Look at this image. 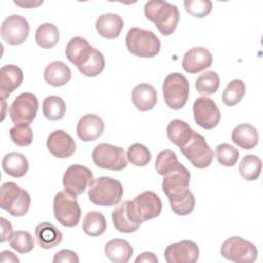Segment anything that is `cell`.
Returning <instances> with one entry per match:
<instances>
[{
	"mask_svg": "<svg viewBox=\"0 0 263 263\" xmlns=\"http://www.w3.org/2000/svg\"><path fill=\"white\" fill-rule=\"evenodd\" d=\"M221 255L236 263H252L257 260L258 250L255 245L242 237L231 236L222 243Z\"/></svg>",
	"mask_w": 263,
	"mask_h": 263,
	"instance_id": "cell-10",
	"label": "cell"
},
{
	"mask_svg": "<svg viewBox=\"0 0 263 263\" xmlns=\"http://www.w3.org/2000/svg\"><path fill=\"white\" fill-rule=\"evenodd\" d=\"M92 181V172L81 164L70 165L63 176V186L65 191L74 196L82 194Z\"/></svg>",
	"mask_w": 263,
	"mask_h": 263,
	"instance_id": "cell-13",
	"label": "cell"
},
{
	"mask_svg": "<svg viewBox=\"0 0 263 263\" xmlns=\"http://www.w3.org/2000/svg\"><path fill=\"white\" fill-rule=\"evenodd\" d=\"M24 74L15 65H5L0 69V95L1 99H7L23 82Z\"/></svg>",
	"mask_w": 263,
	"mask_h": 263,
	"instance_id": "cell-21",
	"label": "cell"
},
{
	"mask_svg": "<svg viewBox=\"0 0 263 263\" xmlns=\"http://www.w3.org/2000/svg\"><path fill=\"white\" fill-rule=\"evenodd\" d=\"M216 157L218 162L223 166H233L239 157L238 150L228 143H223L216 148Z\"/></svg>",
	"mask_w": 263,
	"mask_h": 263,
	"instance_id": "cell-41",
	"label": "cell"
},
{
	"mask_svg": "<svg viewBox=\"0 0 263 263\" xmlns=\"http://www.w3.org/2000/svg\"><path fill=\"white\" fill-rule=\"evenodd\" d=\"M53 263H64V262H70V263H78L79 258L77 254L74 251L71 250H61L58 253L54 254Z\"/></svg>",
	"mask_w": 263,
	"mask_h": 263,
	"instance_id": "cell-44",
	"label": "cell"
},
{
	"mask_svg": "<svg viewBox=\"0 0 263 263\" xmlns=\"http://www.w3.org/2000/svg\"><path fill=\"white\" fill-rule=\"evenodd\" d=\"M134 249L130 243L124 239L114 238L105 246V255L109 260L115 263H126L130 260Z\"/></svg>",
	"mask_w": 263,
	"mask_h": 263,
	"instance_id": "cell-27",
	"label": "cell"
},
{
	"mask_svg": "<svg viewBox=\"0 0 263 263\" xmlns=\"http://www.w3.org/2000/svg\"><path fill=\"white\" fill-rule=\"evenodd\" d=\"M0 262H2V263H5V262L18 263L20 259L10 251H2L0 253Z\"/></svg>",
	"mask_w": 263,
	"mask_h": 263,
	"instance_id": "cell-47",
	"label": "cell"
},
{
	"mask_svg": "<svg viewBox=\"0 0 263 263\" xmlns=\"http://www.w3.org/2000/svg\"><path fill=\"white\" fill-rule=\"evenodd\" d=\"M126 157L136 166H146L151 160V152L143 144L135 143L128 147Z\"/></svg>",
	"mask_w": 263,
	"mask_h": 263,
	"instance_id": "cell-38",
	"label": "cell"
},
{
	"mask_svg": "<svg viewBox=\"0 0 263 263\" xmlns=\"http://www.w3.org/2000/svg\"><path fill=\"white\" fill-rule=\"evenodd\" d=\"M42 112L43 115L51 121L60 120L66 113V104L61 97H46L42 103Z\"/></svg>",
	"mask_w": 263,
	"mask_h": 263,
	"instance_id": "cell-33",
	"label": "cell"
},
{
	"mask_svg": "<svg viewBox=\"0 0 263 263\" xmlns=\"http://www.w3.org/2000/svg\"><path fill=\"white\" fill-rule=\"evenodd\" d=\"M35 238L40 248L49 250L61 243L63 234L53 224L42 222L35 228Z\"/></svg>",
	"mask_w": 263,
	"mask_h": 263,
	"instance_id": "cell-24",
	"label": "cell"
},
{
	"mask_svg": "<svg viewBox=\"0 0 263 263\" xmlns=\"http://www.w3.org/2000/svg\"><path fill=\"white\" fill-rule=\"evenodd\" d=\"M132 101L139 111L147 112L152 110L156 105L157 92L151 84L140 83L132 91Z\"/></svg>",
	"mask_w": 263,
	"mask_h": 263,
	"instance_id": "cell-22",
	"label": "cell"
},
{
	"mask_svg": "<svg viewBox=\"0 0 263 263\" xmlns=\"http://www.w3.org/2000/svg\"><path fill=\"white\" fill-rule=\"evenodd\" d=\"M185 10L194 17H205L213 8V3L210 0H185Z\"/></svg>",
	"mask_w": 263,
	"mask_h": 263,
	"instance_id": "cell-43",
	"label": "cell"
},
{
	"mask_svg": "<svg viewBox=\"0 0 263 263\" xmlns=\"http://www.w3.org/2000/svg\"><path fill=\"white\" fill-rule=\"evenodd\" d=\"M59 39V29L51 23H43L36 30L35 40L41 48H52L58 44Z\"/></svg>",
	"mask_w": 263,
	"mask_h": 263,
	"instance_id": "cell-31",
	"label": "cell"
},
{
	"mask_svg": "<svg viewBox=\"0 0 263 263\" xmlns=\"http://www.w3.org/2000/svg\"><path fill=\"white\" fill-rule=\"evenodd\" d=\"M193 133L191 126L181 119H173L166 126L168 140L179 148L184 147L190 141Z\"/></svg>",
	"mask_w": 263,
	"mask_h": 263,
	"instance_id": "cell-29",
	"label": "cell"
},
{
	"mask_svg": "<svg viewBox=\"0 0 263 263\" xmlns=\"http://www.w3.org/2000/svg\"><path fill=\"white\" fill-rule=\"evenodd\" d=\"M220 86V77L214 71L200 74L195 80V88L201 95H213Z\"/></svg>",
	"mask_w": 263,
	"mask_h": 263,
	"instance_id": "cell-36",
	"label": "cell"
},
{
	"mask_svg": "<svg viewBox=\"0 0 263 263\" xmlns=\"http://www.w3.org/2000/svg\"><path fill=\"white\" fill-rule=\"evenodd\" d=\"M1 37L9 45L22 44L29 36L28 21L18 14L7 16L1 24Z\"/></svg>",
	"mask_w": 263,
	"mask_h": 263,
	"instance_id": "cell-15",
	"label": "cell"
},
{
	"mask_svg": "<svg viewBox=\"0 0 263 263\" xmlns=\"http://www.w3.org/2000/svg\"><path fill=\"white\" fill-rule=\"evenodd\" d=\"M213 57L209 49L201 46H195L190 48L184 54L182 67L187 73L196 74L211 67Z\"/></svg>",
	"mask_w": 263,
	"mask_h": 263,
	"instance_id": "cell-18",
	"label": "cell"
},
{
	"mask_svg": "<svg viewBox=\"0 0 263 263\" xmlns=\"http://www.w3.org/2000/svg\"><path fill=\"white\" fill-rule=\"evenodd\" d=\"M183 155L197 168L208 167L214 158V152L206 143L204 137L194 130L190 141L180 148Z\"/></svg>",
	"mask_w": 263,
	"mask_h": 263,
	"instance_id": "cell-11",
	"label": "cell"
},
{
	"mask_svg": "<svg viewBox=\"0 0 263 263\" xmlns=\"http://www.w3.org/2000/svg\"><path fill=\"white\" fill-rule=\"evenodd\" d=\"M42 3H43L42 1H37V2H34V1H24V2L14 1V4H16L17 6H21V7H25V8H33V7L41 5Z\"/></svg>",
	"mask_w": 263,
	"mask_h": 263,
	"instance_id": "cell-48",
	"label": "cell"
},
{
	"mask_svg": "<svg viewBox=\"0 0 263 263\" xmlns=\"http://www.w3.org/2000/svg\"><path fill=\"white\" fill-rule=\"evenodd\" d=\"M246 85L240 79L231 80L222 93V102L229 107L237 105L243 98Z\"/></svg>",
	"mask_w": 263,
	"mask_h": 263,
	"instance_id": "cell-35",
	"label": "cell"
},
{
	"mask_svg": "<svg viewBox=\"0 0 263 263\" xmlns=\"http://www.w3.org/2000/svg\"><path fill=\"white\" fill-rule=\"evenodd\" d=\"M9 246L21 254H27L34 249L35 241L30 232L17 230L9 239Z\"/></svg>",
	"mask_w": 263,
	"mask_h": 263,
	"instance_id": "cell-39",
	"label": "cell"
},
{
	"mask_svg": "<svg viewBox=\"0 0 263 263\" xmlns=\"http://www.w3.org/2000/svg\"><path fill=\"white\" fill-rule=\"evenodd\" d=\"M112 221L115 229L122 233L135 232L140 227V225L137 224L132 217L128 208V200L123 201L113 210Z\"/></svg>",
	"mask_w": 263,
	"mask_h": 263,
	"instance_id": "cell-26",
	"label": "cell"
},
{
	"mask_svg": "<svg viewBox=\"0 0 263 263\" xmlns=\"http://www.w3.org/2000/svg\"><path fill=\"white\" fill-rule=\"evenodd\" d=\"M38 105V99L34 93L23 92L18 95L9 107V116L11 121L15 125H30L36 117Z\"/></svg>",
	"mask_w": 263,
	"mask_h": 263,
	"instance_id": "cell-12",
	"label": "cell"
},
{
	"mask_svg": "<svg viewBox=\"0 0 263 263\" xmlns=\"http://www.w3.org/2000/svg\"><path fill=\"white\" fill-rule=\"evenodd\" d=\"M93 163L104 170L122 171L127 166V159L123 148L108 143L98 144L91 153Z\"/></svg>",
	"mask_w": 263,
	"mask_h": 263,
	"instance_id": "cell-9",
	"label": "cell"
},
{
	"mask_svg": "<svg viewBox=\"0 0 263 263\" xmlns=\"http://www.w3.org/2000/svg\"><path fill=\"white\" fill-rule=\"evenodd\" d=\"M104 69H105V58L99 49L93 47L88 61L78 70L84 76L95 77L101 74Z\"/></svg>",
	"mask_w": 263,
	"mask_h": 263,
	"instance_id": "cell-37",
	"label": "cell"
},
{
	"mask_svg": "<svg viewBox=\"0 0 263 263\" xmlns=\"http://www.w3.org/2000/svg\"><path fill=\"white\" fill-rule=\"evenodd\" d=\"M123 20L115 13H105L96 21V30L98 34L107 39L117 38L123 29Z\"/></svg>",
	"mask_w": 263,
	"mask_h": 263,
	"instance_id": "cell-23",
	"label": "cell"
},
{
	"mask_svg": "<svg viewBox=\"0 0 263 263\" xmlns=\"http://www.w3.org/2000/svg\"><path fill=\"white\" fill-rule=\"evenodd\" d=\"M83 231L89 236L102 235L107 229V221L101 212H88L82 222Z\"/></svg>",
	"mask_w": 263,
	"mask_h": 263,
	"instance_id": "cell-32",
	"label": "cell"
},
{
	"mask_svg": "<svg viewBox=\"0 0 263 263\" xmlns=\"http://www.w3.org/2000/svg\"><path fill=\"white\" fill-rule=\"evenodd\" d=\"M145 16L153 22L163 36L173 34L180 20V12L175 4L162 0H150L144 6Z\"/></svg>",
	"mask_w": 263,
	"mask_h": 263,
	"instance_id": "cell-2",
	"label": "cell"
},
{
	"mask_svg": "<svg viewBox=\"0 0 263 263\" xmlns=\"http://www.w3.org/2000/svg\"><path fill=\"white\" fill-rule=\"evenodd\" d=\"M262 171V160L260 157L249 154L246 155L239 163V173L247 181H255L260 177Z\"/></svg>",
	"mask_w": 263,
	"mask_h": 263,
	"instance_id": "cell-34",
	"label": "cell"
},
{
	"mask_svg": "<svg viewBox=\"0 0 263 263\" xmlns=\"http://www.w3.org/2000/svg\"><path fill=\"white\" fill-rule=\"evenodd\" d=\"M93 47L85 38L76 36L69 40L66 46V58L78 69L82 67L89 59Z\"/></svg>",
	"mask_w": 263,
	"mask_h": 263,
	"instance_id": "cell-20",
	"label": "cell"
},
{
	"mask_svg": "<svg viewBox=\"0 0 263 263\" xmlns=\"http://www.w3.org/2000/svg\"><path fill=\"white\" fill-rule=\"evenodd\" d=\"M136 263L139 262H150V263H157L158 259L152 252H143L141 253L135 260Z\"/></svg>",
	"mask_w": 263,
	"mask_h": 263,
	"instance_id": "cell-46",
	"label": "cell"
},
{
	"mask_svg": "<svg viewBox=\"0 0 263 263\" xmlns=\"http://www.w3.org/2000/svg\"><path fill=\"white\" fill-rule=\"evenodd\" d=\"M179 164L180 162L177 158L176 153L172 150L165 149L158 153L155 160V170L159 175L164 176L165 174L177 167Z\"/></svg>",
	"mask_w": 263,
	"mask_h": 263,
	"instance_id": "cell-40",
	"label": "cell"
},
{
	"mask_svg": "<svg viewBox=\"0 0 263 263\" xmlns=\"http://www.w3.org/2000/svg\"><path fill=\"white\" fill-rule=\"evenodd\" d=\"M2 100V107H3V112H2V120L4 119V116H5V112H4V110H5V107H6V103H5V100L4 99H1Z\"/></svg>",
	"mask_w": 263,
	"mask_h": 263,
	"instance_id": "cell-49",
	"label": "cell"
},
{
	"mask_svg": "<svg viewBox=\"0 0 263 263\" xmlns=\"http://www.w3.org/2000/svg\"><path fill=\"white\" fill-rule=\"evenodd\" d=\"M162 93L168 108L173 110L182 109L189 98L188 79L181 73L168 74L162 84Z\"/></svg>",
	"mask_w": 263,
	"mask_h": 263,
	"instance_id": "cell-7",
	"label": "cell"
},
{
	"mask_svg": "<svg viewBox=\"0 0 263 263\" xmlns=\"http://www.w3.org/2000/svg\"><path fill=\"white\" fill-rule=\"evenodd\" d=\"M2 168L13 178H22L28 173L29 162L22 153L9 152L2 158Z\"/></svg>",
	"mask_w": 263,
	"mask_h": 263,
	"instance_id": "cell-30",
	"label": "cell"
},
{
	"mask_svg": "<svg viewBox=\"0 0 263 263\" xmlns=\"http://www.w3.org/2000/svg\"><path fill=\"white\" fill-rule=\"evenodd\" d=\"M105 129L103 119L97 114H85L77 122L76 134L83 142L95 141L102 136Z\"/></svg>",
	"mask_w": 263,
	"mask_h": 263,
	"instance_id": "cell-19",
	"label": "cell"
},
{
	"mask_svg": "<svg viewBox=\"0 0 263 263\" xmlns=\"http://www.w3.org/2000/svg\"><path fill=\"white\" fill-rule=\"evenodd\" d=\"M0 224H1L0 242H5L11 238V236L13 235L14 232H13L11 223L8 220H6L5 218H3V217L0 218Z\"/></svg>",
	"mask_w": 263,
	"mask_h": 263,
	"instance_id": "cell-45",
	"label": "cell"
},
{
	"mask_svg": "<svg viewBox=\"0 0 263 263\" xmlns=\"http://www.w3.org/2000/svg\"><path fill=\"white\" fill-rule=\"evenodd\" d=\"M54 218L65 227H74L81 217V210L76 196L67 191H60L53 198Z\"/></svg>",
	"mask_w": 263,
	"mask_h": 263,
	"instance_id": "cell-8",
	"label": "cell"
},
{
	"mask_svg": "<svg viewBox=\"0 0 263 263\" xmlns=\"http://www.w3.org/2000/svg\"><path fill=\"white\" fill-rule=\"evenodd\" d=\"M49 152L58 158L70 157L76 150L74 139L66 132L58 129L50 133L46 140Z\"/></svg>",
	"mask_w": 263,
	"mask_h": 263,
	"instance_id": "cell-17",
	"label": "cell"
},
{
	"mask_svg": "<svg viewBox=\"0 0 263 263\" xmlns=\"http://www.w3.org/2000/svg\"><path fill=\"white\" fill-rule=\"evenodd\" d=\"M193 116L196 124L204 129H213L221 119L217 104L208 97H199L193 103Z\"/></svg>",
	"mask_w": 263,
	"mask_h": 263,
	"instance_id": "cell-14",
	"label": "cell"
},
{
	"mask_svg": "<svg viewBox=\"0 0 263 263\" xmlns=\"http://www.w3.org/2000/svg\"><path fill=\"white\" fill-rule=\"evenodd\" d=\"M9 136L11 141L20 147H27L33 142V130L30 125H14L9 129Z\"/></svg>",
	"mask_w": 263,
	"mask_h": 263,
	"instance_id": "cell-42",
	"label": "cell"
},
{
	"mask_svg": "<svg viewBox=\"0 0 263 263\" xmlns=\"http://www.w3.org/2000/svg\"><path fill=\"white\" fill-rule=\"evenodd\" d=\"M128 208L134 221L141 225L160 215L162 202L155 192L148 190L137 195L134 200H128Z\"/></svg>",
	"mask_w": 263,
	"mask_h": 263,
	"instance_id": "cell-6",
	"label": "cell"
},
{
	"mask_svg": "<svg viewBox=\"0 0 263 263\" xmlns=\"http://www.w3.org/2000/svg\"><path fill=\"white\" fill-rule=\"evenodd\" d=\"M71 79L70 68L61 61L49 63L44 70V80L51 86L60 87L69 82Z\"/></svg>",
	"mask_w": 263,
	"mask_h": 263,
	"instance_id": "cell-28",
	"label": "cell"
},
{
	"mask_svg": "<svg viewBox=\"0 0 263 263\" xmlns=\"http://www.w3.org/2000/svg\"><path fill=\"white\" fill-rule=\"evenodd\" d=\"M198 257L197 245L187 239L172 243L164 251V259L167 263H195Z\"/></svg>",
	"mask_w": 263,
	"mask_h": 263,
	"instance_id": "cell-16",
	"label": "cell"
},
{
	"mask_svg": "<svg viewBox=\"0 0 263 263\" xmlns=\"http://www.w3.org/2000/svg\"><path fill=\"white\" fill-rule=\"evenodd\" d=\"M125 43L127 50L140 58H153L160 50V40L152 32L138 27L128 30Z\"/></svg>",
	"mask_w": 263,
	"mask_h": 263,
	"instance_id": "cell-4",
	"label": "cell"
},
{
	"mask_svg": "<svg viewBox=\"0 0 263 263\" xmlns=\"http://www.w3.org/2000/svg\"><path fill=\"white\" fill-rule=\"evenodd\" d=\"M31 204L28 191L13 182H5L0 187V206L13 217L25 216Z\"/></svg>",
	"mask_w": 263,
	"mask_h": 263,
	"instance_id": "cell-5",
	"label": "cell"
},
{
	"mask_svg": "<svg viewBox=\"0 0 263 263\" xmlns=\"http://www.w3.org/2000/svg\"><path fill=\"white\" fill-rule=\"evenodd\" d=\"M123 195L122 184L110 177H99L93 179L88 188V198L101 206H113L120 202Z\"/></svg>",
	"mask_w": 263,
	"mask_h": 263,
	"instance_id": "cell-3",
	"label": "cell"
},
{
	"mask_svg": "<svg viewBox=\"0 0 263 263\" xmlns=\"http://www.w3.org/2000/svg\"><path fill=\"white\" fill-rule=\"evenodd\" d=\"M189 183L190 173L182 163L163 176L162 190L176 215L186 216L194 210L195 198L189 190Z\"/></svg>",
	"mask_w": 263,
	"mask_h": 263,
	"instance_id": "cell-1",
	"label": "cell"
},
{
	"mask_svg": "<svg viewBox=\"0 0 263 263\" xmlns=\"http://www.w3.org/2000/svg\"><path fill=\"white\" fill-rule=\"evenodd\" d=\"M231 140L238 147L245 150H250L258 145L259 134L253 125L249 123H241L235 126L232 130Z\"/></svg>",
	"mask_w": 263,
	"mask_h": 263,
	"instance_id": "cell-25",
	"label": "cell"
}]
</instances>
